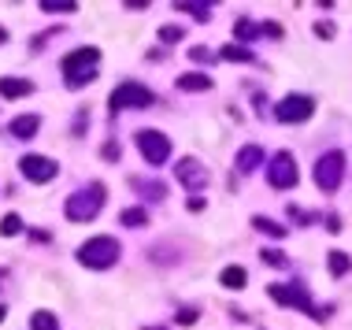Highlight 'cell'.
I'll return each mask as SVG.
<instances>
[{
	"label": "cell",
	"instance_id": "cell-1",
	"mask_svg": "<svg viewBox=\"0 0 352 330\" xmlns=\"http://www.w3.org/2000/svg\"><path fill=\"white\" fill-rule=\"evenodd\" d=\"M104 197H108V190H104L100 182L82 186V190H74V193L67 197L63 212H67V219H71V223H89V219H97V215H100Z\"/></svg>",
	"mask_w": 352,
	"mask_h": 330
},
{
	"label": "cell",
	"instance_id": "cell-2",
	"mask_svg": "<svg viewBox=\"0 0 352 330\" xmlns=\"http://www.w3.org/2000/svg\"><path fill=\"white\" fill-rule=\"evenodd\" d=\"M119 256H122L119 241L108 238V234H97V238H89V241L78 245V260L85 263V267H93V271H108Z\"/></svg>",
	"mask_w": 352,
	"mask_h": 330
},
{
	"label": "cell",
	"instance_id": "cell-3",
	"mask_svg": "<svg viewBox=\"0 0 352 330\" xmlns=\"http://www.w3.org/2000/svg\"><path fill=\"white\" fill-rule=\"evenodd\" d=\"M97 63H100V52L97 49H78V52L63 56V78H67V86L71 89H82L85 82L93 78Z\"/></svg>",
	"mask_w": 352,
	"mask_h": 330
},
{
	"label": "cell",
	"instance_id": "cell-4",
	"mask_svg": "<svg viewBox=\"0 0 352 330\" xmlns=\"http://www.w3.org/2000/svg\"><path fill=\"white\" fill-rule=\"evenodd\" d=\"M267 294H271V300H278V305L300 308V312H308V316H316V319H327L330 316V308H316V305H311V297H308V289H304V286H285V282H274V286H267Z\"/></svg>",
	"mask_w": 352,
	"mask_h": 330
},
{
	"label": "cell",
	"instance_id": "cell-5",
	"mask_svg": "<svg viewBox=\"0 0 352 330\" xmlns=\"http://www.w3.org/2000/svg\"><path fill=\"white\" fill-rule=\"evenodd\" d=\"M341 178H345V153H327V156H319V164H316V186L322 193H334L338 186H341Z\"/></svg>",
	"mask_w": 352,
	"mask_h": 330
},
{
	"label": "cell",
	"instance_id": "cell-6",
	"mask_svg": "<svg viewBox=\"0 0 352 330\" xmlns=\"http://www.w3.org/2000/svg\"><path fill=\"white\" fill-rule=\"evenodd\" d=\"M111 111H126V108H148L152 104V93L141 86V82H119V89H111L108 97Z\"/></svg>",
	"mask_w": 352,
	"mask_h": 330
},
{
	"label": "cell",
	"instance_id": "cell-7",
	"mask_svg": "<svg viewBox=\"0 0 352 330\" xmlns=\"http://www.w3.org/2000/svg\"><path fill=\"white\" fill-rule=\"evenodd\" d=\"M267 182L274 190H293V186H297V160H293V153H274L271 156Z\"/></svg>",
	"mask_w": 352,
	"mask_h": 330
},
{
	"label": "cell",
	"instance_id": "cell-8",
	"mask_svg": "<svg viewBox=\"0 0 352 330\" xmlns=\"http://www.w3.org/2000/svg\"><path fill=\"white\" fill-rule=\"evenodd\" d=\"M138 148H141V156H145L152 167H160V164L170 160V141H167V134H160V130H141Z\"/></svg>",
	"mask_w": 352,
	"mask_h": 330
},
{
	"label": "cell",
	"instance_id": "cell-9",
	"mask_svg": "<svg viewBox=\"0 0 352 330\" xmlns=\"http://www.w3.org/2000/svg\"><path fill=\"white\" fill-rule=\"evenodd\" d=\"M311 111H316V100L289 93L285 100H278V108H274V119H278V122H308Z\"/></svg>",
	"mask_w": 352,
	"mask_h": 330
},
{
	"label": "cell",
	"instance_id": "cell-10",
	"mask_svg": "<svg viewBox=\"0 0 352 330\" xmlns=\"http://www.w3.org/2000/svg\"><path fill=\"white\" fill-rule=\"evenodd\" d=\"M19 171H23V178H30V182H52L60 164L49 156H23L19 160Z\"/></svg>",
	"mask_w": 352,
	"mask_h": 330
},
{
	"label": "cell",
	"instance_id": "cell-11",
	"mask_svg": "<svg viewBox=\"0 0 352 330\" xmlns=\"http://www.w3.org/2000/svg\"><path fill=\"white\" fill-rule=\"evenodd\" d=\"M175 175H178V182H182L186 190H193V193L208 186V171H204V164H201V160H193V156H182V160H178Z\"/></svg>",
	"mask_w": 352,
	"mask_h": 330
},
{
	"label": "cell",
	"instance_id": "cell-12",
	"mask_svg": "<svg viewBox=\"0 0 352 330\" xmlns=\"http://www.w3.org/2000/svg\"><path fill=\"white\" fill-rule=\"evenodd\" d=\"M260 164H263V148L260 145H245L241 153H237V160H234V167H237V171H245V175L256 171Z\"/></svg>",
	"mask_w": 352,
	"mask_h": 330
},
{
	"label": "cell",
	"instance_id": "cell-13",
	"mask_svg": "<svg viewBox=\"0 0 352 330\" xmlns=\"http://www.w3.org/2000/svg\"><path fill=\"white\" fill-rule=\"evenodd\" d=\"M30 93H34V82H26V78H0V97L19 100V97H30Z\"/></svg>",
	"mask_w": 352,
	"mask_h": 330
},
{
	"label": "cell",
	"instance_id": "cell-14",
	"mask_svg": "<svg viewBox=\"0 0 352 330\" xmlns=\"http://www.w3.org/2000/svg\"><path fill=\"white\" fill-rule=\"evenodd\" d=\"M178 89H186V93H204V89H212V78H208V74H201V71H189V74H182V78H178Z\"/></svg>",
	"mask_w": 352,
	"mask_h": 330
},
{
	"label": "cell",
	"instance_id": "cell-15",
	"mask_svg": "<svg viewBox=\"0 0 352 330\" xmlns=\"http://www.w3.org/2000/svg\"><path fill=\"white\" fill-rule=\"evenodd\" d=\"M219 60H226V63H252L256 60V56L249 52V49H245V45H223V49H219Z\"/></svg>",
	"mask_w": 352,
	"mask_h": 330
},
{
	"label": "cell",
	"instance_id": "cell-16",
	"mask_svg": "<svg viewBox=\"0 0 352 330\" xmlns=\"http://www.w3.org/2000/svg\"><path fill=\"white\" fill-rule=\"evenodd\" d=\"M37 130H41V119H37V116H19L12 122V134L15 138H34Z\"/></svg>",
	"mask_w": 352,
	"mask_h": 330
},
{
	"label": "cell",
	"instance_id": "cell-17",
	"mask_svg": "<svg viewBox=\"0 0 352 330\" xmlns=\"http://www.w3.org/2000/svg\"><path fill=\"white\" fill-rule=\"evenodd\" d=\"M252 226H256L260 234H267V238H285V226L274 223V219H267V215H252Z\"/></svg>",
	"mask_w": 352,
	"mask_h": 330
},
{
	"label": "cell",
	"instance_id": "cell-18",
	"mask_svg": "<svg viewBox=\"0 0 352 330\" xmlns=\"http://www.w3.org/2000/svg\"><path fill=\"white\" fill-rule=\"evenodd\" d=\"M219 282H223L226 289H241L245 282H249V275H245V267H223V275H219Z\"/></svg>",
	"mask_w": 352,
	"mask_h": 330
},
{
	"label": "cell",
	"instance_id": "cell-19",
	"mask_svg": "<svg viewBox=\"0 0 352 330\" xmlns=\"http://www.w3.org/2000/svg\"><path fill=\"white\" fill-rule=\"evenodd\" d=\"M30 330H60V319H56L49 308H41V312L30 316Z\"/></svg>",
	"mask_w": 352,
	"mask_h": 330
},
{
	"label": "cell",
	"instance_id": "cell-20",
	"mask_svg": "<svg viewBox=\"0 0 352 330\" xmlns=\"http://www.w3.org/2000/svg\"><path fill=\"white\" fill-rule=\"evenodd\" d=\"M234 34H237V41H256V37H263L260 26H256L252 19H237V23H234Z\"/></svg>",
	"mask_w": 352,
	"mask_h": 330
},
{
	"label": "cell",
	"instance_id": "cell-21",
	"mask_svg": "<svg viewBox=\"0 0 352 330\" xmlns=\"http://www.w3.org/2000/svg\"><path fill=\"white\" fill-rule=\"evenodd\" d=\"M327 267H330V275H334V278H341V275H349L352 260L345 256V252H330V256H327Z\"/></svg>",
	"mask_w": 352,
	"mask_h": 330
},
{
	"label": "cell",
	"instance_id": "cell-22",
	"mask_svg": "<svg viewBox=\"0 0 352 330\" xmlns=\"http://www.w3.org/2000/svg\"><path fill=\"white\" fill-rule=\"evenodd\" d=\"M119 223L122 226H145L148 223V212L145 208H126V212L119 215Z\"/></svg>",
	"mask_w": 352,
	"mask_h": 330
},
{
	"label": "cell",
	"instance_id": "cell-23",
	"mask_svg": "<svg viewBox=\"0 0 352 330\" xmlns=\"http://www.w3.org/2000/svg\"><path fill=\"white\" fill-rule=\"evenodd\" d=\"M19 230H23V219H19L15 212H12V215H4V219H0V234H4V238H15Z\"/></svg>",
	"mask_w": 352,
	"mask_h": 330
},
{
	"label": "cell",
	"instance_id": "cell-24",
	"mask_svg": "<svg viewBox=\"0 0 352 330\" xmlns=\"http://www.w3.org/2000/svg\"><path fill=\"white\" fill-rule=\"evenodd\" d=\"M263 263H271V267H289V256L278 249H263Z\"/></svg>",
	"mask_w": 352,
	"mask_h": 330
},
{
	"label": "cell",
	"instance_id": "cell-25",
	"mask_svg": "<svg viewBox=\"0 0 352 330\" xmlns=\"http://www.w3.org/2000/svg\"><path fill=\"white\" fill-rule=\"evenodd\" d=\"M45 12H74V8H78V4H74V0H60V4H56V0H45Z\"/></svg>",
	"mask_w": 352,
	"mask_h": 330
},
{
	"label": "cell",
	"instance_id": "cell-26",
	"mask_svg": "<svg viewBox=\"0 0 352 330\" xmlns=\"http://www.w3.org/2000/svg\"><path fill=\"white\" fill-rule=\"evenodd\" d=\"M160 41H167V45L182 41V26H164V30H160Z\"/></svg>",
	"mask_w": 352,
	"mask_h": 330
},
{
	"label": "cell",
	"instance_id": "cell-27",
	"mask_svg": "<svg viewBox=\"0 0 352 330\" xmlns=\"http://www.w3.org/2000/svg\"><path fill=\"white\" fill-rule=\"evenodd\" d=\"M178 12H189V15H197V19H208V15H212V8H204V4H178Z\"/></svg>",
	"mask_w": 352,
	"mask_h": 330
},
{
	"label": "cell",
	"instance_id": "cell-28",
	"mask_svg": "<svg viewBox=\"0 0 352 330\" xmlns=\"http://www.w3.org/2000/svg\"><path fill=\"white\" fill-rule=\"evenodd\" d=\"M189 56H193V63H212V52H208L204 45H197V49L189 52Z\"/></svg>",
	"mask_w": 352,
	"mask_h": 330
},
{
	"label": "cell",
	"instance_id": "cell-29",
	"mask_svg": "<svg viewBox=\"0 0 352 330\" xmlns=\"http://www.w3.org/2000/svg\"><path fill=\"white\" fill-rule=\"evenodd\" d=\"M178 323H182V327H193V323H197V312H193V308H182V312H178Z\"/></svg>",
	"mask_w": 352,
	"mask_h": 330
},
{
	"label": "cell",
	"instance_id": "cell-30",
	"mask_svg": "<svg viewBox=\"0 0 352 330\" xmlns=\"http://www.w3.org/2000/svg\"><path fill=\"white\" fill-rule=\"evenodd\" d=\"M289 219L304 226V223H311V215H308V212H300V208H297V204H293V208H289Z\"/></svg>",
	"mask_w": 352,
	"mask_h": 330
},
{
	"label": "cell",
	"instance_id": "cell-31",
	"mask_svg": "<svg viewBox=\"0 0 352 330\" xmlns=\"http://www.w3.org/2000/svg\"><path fill=\"white\" fill-rule=\"evenodd\" d=\"M316 34L319 37H334V23H316Z\"/></svg>",
	"mask_w": 352,
	"mask_h": 330
},
{
	"label": "cell",
	"instance_id": "cell-32",
	"mask_svg": "<svg viewBox=\"0 0 352 330\" xmlns=\"http://www.w3.org/2000/svg\"><path fill=\"white\" fill-rule=\"evenodd\" d=\"M189 212H204V197H189Z\"/></svg>",
	"mask_w": 352,
	"mask_h": 330
},
{
	"label": "cell",
	"instance_id": "cell-33",
	"mask_svg": "<svg viewBox=\"0 0 352 330\" xmlns=\"http://www.w3.org/2000/svg\"><path fill=\"white\" fill-rule=\"evenodd\" d=\"M327 226H330V234H338V226H341V219H338V215H327Z\"/></svg>",
	"mask_w": 352,
	"mask_h": 330
},
{
	"label": "cell",
	"instance_id": "cell-34",
	"mask_svg": "<svg viewBox=\"0 0 352 330\" xmlns=\"http://www.w3.org/2000/svg\"><path fill=\"white\" fill-rule=\"evenodd\" d=\"M8 41V30H4V26H0V45H4Z\"/></svg>",
	"mask_w": 352,
	"mask_h": 330
},
{
	"label": "cell",
	"instance_id": "cell-35",
	"mask_svg": "<svg viewBox=\"0 0 352 330\" xmlns=\"http://www.w3.org/2000/svg\"><path fill=\"white\" fill-rule=\"evenodd\" d=\"M4 316H8V308H4V305H0V323H4Z\"/></svg>",
	"mask_w": 352,
	"mask_h": 330
}]
</instances>
